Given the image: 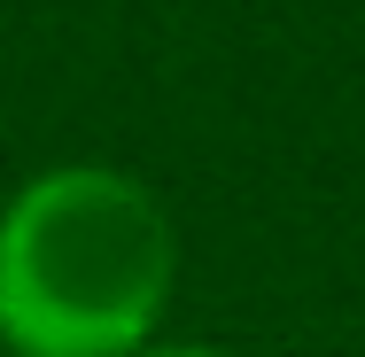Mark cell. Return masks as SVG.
<instances>
[{
	"mask_svg": "<svg viewBox=\"0 0 365 357\" xmlns=\"http://www.w3.org/2000/svg\"><path fill=\"white\" fill-rule=\"evenodd\" d=\"M171 287V217L125 171H47L0 217V334L24 357L133 350Z\"/></svg>",
	"mask_w": 365,
	"mask_h": 357,
	"instance_id": "6da1fadb",
	"label": "cell"
},
{
	"mask_svg": "<svg viewBox=\"0 0 365 357\" xmlns=\"http://www.w3.org/2000/svg\"><path fill=\"white\" fill-rule=\"evenodd\" d=\"M140 357H218V350H140Z\"/></svg>",
	"mask_w": 365,
	"mask_h": 357,
	"instance_id": "7a4b0ae2",
	"label": "cell"
}]
</instances>
